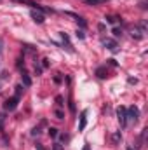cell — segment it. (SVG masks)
I'll use <instances>...</instances> for the list:
<instances>
[{"label":"cell","mask_w":148,"mask_h":150,"mask_svg":"<svg viewBox=\"0 0 148 150\" xmlns=\"http://www.w3.org/2000/svg\"><path fill=\"white\" fill-rule=\"evenodd\" d=\"M59 35H61V38H63V42L66 44V47H68V51H73V49H72V44H70V38H68V35H66V33H63V32H61Z\"/></svg>","instance_id":"8fae6325"},{"label":"cell","mask_w":148,"mask_h":150,"mask_svg":"<svg viewBox=\"0 0 148 150\" xmlns=\"http://www.w3.org/2000/svg\"><path fill=\"white\" fill-rule=\"evenodd\" d=\"M106 2H110V0H85V5H101Z\"/></svg>","instance_id":"9c48e42d"},{"label":"cell","mask_w":148,"mask_h":150,"mask_svg":"<svg viewBox=\"0 0 148 150\" xmlns=\"http://www.w3.org/2000/svg\"><path fill=\"white\" fill-rule=\"evenodd\" d=\"M125 110H127V119H129L131 122L136 124V122H138V117H140V110H138V107L132 105V107H129V108H125Z\"/></svg>","instance_id":"3957f363"},{"label":"cell","mask_w":148,"mask_h":150,"mask_svg":"<svg viewBox=\"0 0 148 150\" xmlns=\"http://www.w3.org/2000/svg\"><path fill=\"white\" fill-rule=\"evenodd\" d=\"M30 16L33 18V21L38 23V25H42L44 21H45V18H44V14L40 12V11H35V9H32V12H30Z\"/></svg>","instance_id":"277c9868"},{"label":"cell","mask_w":148,"mask_h":150,"mask_svg":"<svg viewBox=\"0 0 148 150\" xmlns=\"http://www.w3.org/2000/svg\"><path fill=\"white\" fill-rule=\"evenodd\" d=\"M21 94H23V86L19 84V86H16V94H14V96H18V98H21Z\"/></svg>","instance_id":"5bb4252c"},{"label":"cell","mask_w":148,"mask_h":150,"mask_svg":"<svg viewBox=\"0 0 148 150\" xmlns=\"http://www.w3.org/2000/svg\"><path fill=\"white\" fill-rule=\"evenodd\" d=\"M0 44H2V42H0ZM0 49H2V47H0Z\"/></svg>","instance_id":"f1b7e54d"},{"label":"cell","mask_w":148,"mask_h":150,"mask_svg":"<svg viewBox=\"0 0 148 150\" xmlns=\"http://www.w3.org/2000/svg\"><path fill=\"white\" fill-rule=\"evenodd\" d=\"M117 117H118L120 126L125 127V126H127V110H125L124 107H118V108H117Z\"/></svg>","instance_id":"7a4b0ae2"},{"label":"cell","mask_w":148,"mask_h":150,"mask_svg":"<svg viewBox=\"0 0 148 150\" xmlns=\"http://www.w3.org/2000/svg\"><path fill=\"white\" fill-rule=\"evenodd\" d=\"M56 117H58V119H63V112H61V110H56Z\"/></svg>","instance_id":"484cf974"},{"label":"cell","mask_w":148,"mask_h":150,"mask_svg":"<svg viewBox=\"0 0 148 150\" xmlns=\"http://www.w3.org/2000/svg\"><path fill=\"white\" fill-rule=\"evenodd\" d=\"M82 150H91V147H89V145H84V149Z\"/></svg>","instance_id":"4316f807"},{"label":"cell","mask_w":148,"mask_h":150,"mask_svg":"<svg viewBox=\"0 0 148 150\" xmlns=\"http://www.w3.org/2000/svg\"><path fill=\"white\" fill-rule=\"evenodd\" d=\"M96 75H98L99 79H105V77L108 75V72H106V68H105V67H99V68L96 70Z\"/></svg>","instance_id":"30bf717a"},{"label":"cell","mask_w":148,"mask_h":150,"mask_svg":"<svg viewBox=\"0 0 148 150\" xmlns=\"http://www.w3.org/2000/svg\"><path fill=\"white\" fill-rule=\"evenodd\" d=\"M77 37H78V38H84L85 35H84V32H82V30H77Z\"/></svg>","instance_id":"d4e9b609"},{"label":"cell","mask_w":148,"mask_h":150,"mask_svg":"<svg viewBox=\"0 0 148 150\" xmlns=\"http://www.w3.org/2000/svg\"><path fill=\"white\" fill-rule=\"evenodd\" d=\"M131 35H132V38H138V40L145 37V33L141 32V28H140V26H134V28H131Z\"/></svg>","instance_id":"ba28073f"},{"label":"cell","mask_w":148,"mask_h":150,"mask_svg":"<svg viewBox=\"0 0 148 150\" xmlns=\"http://www.w3.org/2000/svg\"><path fill=\"white\" fill-rule=\"evenodd\" d=\"M68 107H70V112L75 113V105H73V101H72V98H68Z\"/></svg>","instance_id":"ac0fdd59"},{"label":"cell","mask_w":148,"mask_h":150,"mask_svg":"<svg viewBox=\"0 0 148 150\" xmlns=\"http://www.w3.org/2000/svg\"><path fill=\"white\" fill-rule=\"evenodd\" d=\"M47 67H49V59L44 58V59H42V68H47Z\"/></svg>","instance_id":"603a6c76"},{"label":"cell","mask_w":148,"mask_h":150,"mask_svg":"<svg viewBox=\"0 0 148 150\" xmlns=\"http://www.w3.org/2000/svg\"><path fill=\"white\" fill-rule=\"evenodd\" d=\"M19 100H21V98H18V96H11V98H7V100H5V103H4V110H9V112L16 110V107H18Z\"/></svg>","instance_id":"6da1fadb"},{"label":"cell","mask_w":148,"mask_h":150,"mask_svg":"<svg viewBox=\"0 0 148 150\" xmlns=\"http://www.w3.org/2000/svg\"><path fill=\"white\" fill-rule=\"evenodd\" d=\"M103 44H105V47H106V49H110V51H113V52H117V51H118L117 42H115V40H111V38H105V42H103Z\"/></svg>","instance_id":"5b68a950"},{"label":"cell","mask_w":148,"mask_h":150,"mask_svg":"<svg viewBox=\"0 0 148 150\" xmlns=\"http://www.w3.org/2000/svg\"><path fill=\"white\" fill-rule=\"evenodd\" d=\"M49 136H52V138L58 136V129L56 127H49Z\"/></svg>","instance_id":"9a60e30c"},{"label":"cell","mask_w":148,"mask_h":150,"mask_svg":"<svg viewBox=\"0 0 148 150\" xmlns=\"http://www.w3.org/2000/svg\"><path fill=\"white\" fill-rule=\"evenodd\" d=\"M4 120H5V113H0V131H4Z\"/></svg>","instance_id":"e0dca14e"},{"label":"cell","mask_w":148,"mask_h":150,"mask_svg":"<svg viewBox=\"0 0 148 150\" xmlns=\"http://www.w3.org/2000/svg\"><path fill=\"white\" fill-rule=\"evenodd\" d=\"M127 150H132V149H127Z\"/></svg>","instance_id":"83f0119b"},{"label":"cell","mask_w":148,"mask_h":150,"mask_svg":"<svg viewBox=\"0 0 148 150\" xmlns=\"http://www.w3.org/2000/svg\"><path fill=\"white\" fill-rule=\"evenodd\" d=\"M56 103H58V107H63L65 103H63V96H56Z\"/></svg>","instance_id":"ffe728a7"},{"label":"cell","mask_w":148,"mask_h":150,"mask_svg":"<svg viewBox=\"0 0 148 150\" xmlns=\"http://www.w3.org/2000/svg\"><path fill=\"white\" fill-rule=\"evenodd\" d=\"M105 19H106V21H108V23H110V25H113V23H117V21H118V19H120V18H118V16H106V18H105Z\"/></svg>","instance_id":"7c38bea8"},{"label":"cell","mask_w":148,"mask_h":150,"mask_svg":"<svg viewBox=\"0 0 148 150\" xmlns=\"http://www.w3.org/2000/svg\"><path fill=\"white\" fill-rule=\"evenodd\" d=\"M21 79H23V86L25 87H30L32 86V79H30V74L23 68V72H21Z\"/></svg>","instance_id":"52a82bcc"},{"label":"cell","mask_w":148,"mask_h":150,"mask_svg":"<svg viewBox=\"0 0 148 150\" xmlns=\"http://www.w3.org/2000/svg\"><path fill=\"white\" fill-rule=\"evenodd\" d=\"M113 35L115 37H122V30L120 28H113Z\"/></svg>","instance_id":"d6986e66"},{"label":"cell","mask_w":148,"mask_h":150,"mask_svg":"<svg viewBox=\"0 0 148 150\" xmlns=\"http://www.w3.org/2000/svg\"><path fill=\"white\" fill-rule=\"evenodd\" d=\"M75 19H77V23H78L82 28H85V26H87V23H85V19H84V18H80V16H75Z\"/></svg>","instance_id":"4fadbf2b"},{"label":"cell","mask_w":148,"mask_h":150,"mask_svg":"<svg viewBox=\"0 0 148 150\" xmlns=\"http://www.w3.org/2000/svg\"><path fill=\"white\" fill-rule=\"evenodd\" d=\"M52 150H63V145L61 143H54L52 145Z\"/></svg>","instance_id":"cb8c5ba5"},{"label":"cell","mask_w":148,"mask_h":150,"mask_svg":"<svg viewBox=\"0 0 148 150\" xmlns=\"http://www.w3.org/2000/svg\"><path fill=\"white\" fill-rule=\"evenodd\" d=\"M40 134V127H33L32 129V136H38Z\"/></svg>","instance_id":"44dd1931"},{"label":"cell","mask_w":148,"mask_h":150,"mask_svg":"<svg viewBox=\"0 0 148 150\" xmlns=\"http://www.w3.org/2000/svg\"><path fill=\"white\" fill-rule=\"evenodd\" d=\"M111 142H113V143H118V142H120V133H115V134L111 136Z\"/></svg>","instance_id":"2e32d148"},{"label":"cell","mask_w":148,"mask_h":150,"mask_svg":"<svg viewBox=\"0 0 148 150\" xmlns=\"http://www.w3.org/2000/svg\"><path fill=\"white\" fill-rule=\"evenodd\" d=\"M35 72H37V75H40V74H42V67L38 65L37 61H35Z\"/></svg>","instance_id":"7402d4cb"},{"label":"cell","mask_w":148,"mask_h":150,"mask_svg":"<svg viewBox=\"0 0 148 150\" xmlns=\"http://www.w3.org/2000/svg\"><path fill=\"white\" fill-rule=\"evenodd\" d=\"M87 126V110H82L80 113V124H78V131H84Z\"/></svg>","instance_id":"8992f818"}]
</instances>
